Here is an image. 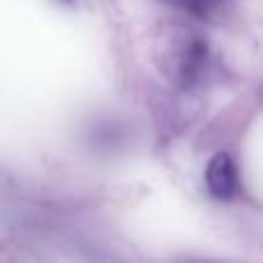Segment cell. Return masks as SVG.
<instances>
[{
  "instance_id": "cell-2",
  "label": "cell",
  "mask_w": 263,
  "mask_h": 263,
  "mask_svg": "<svg viewBox=\"0 0 263 263\" xmlns=\"http://www.w3.org/2000/svg\"><path fill=\"white\" fill-rule=\"evenodd\" d=\"M213 3H217V0H187V5H190L192 9H201V7H205V5H213Z\"/></svg>"
},
{
  "instance_id": "cell-3",
  "label": "cell",
  "mask_w": 263,
  "mask_h": 263,
  "mask_svg": "<svg viewBox=\"0 0 263 263\" xmlns=\"http://www.w3.org/2000/svg\"><path fill=\"white\" fill-rule=\"evenodd\" d=\"M67 3H72V0H67Z\"/></svg>"
},
{
  "instance_id": "cell-1",
  "label": "cell",
  "mask_w": 263,
  "mask_h": 263,
  "mask_svg": "<svg viewBox=\"0 0 263 263\" xmlns=\"http://www.w3.org/2000/svg\"><path fill=\"white\" fill-rule=\"evenodd\" d=\"M208 192L219 201L233 199L238 192V168L229 153H217L205 166Z\"/></svg>"
}]
</instances>
